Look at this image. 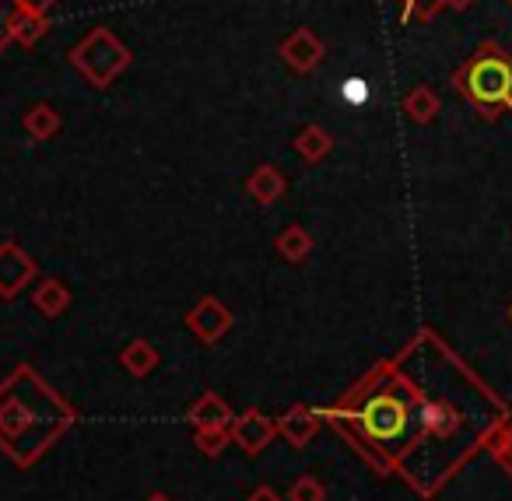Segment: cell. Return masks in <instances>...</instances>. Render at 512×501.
I'll use <instances>...</instances> for the list:
<instances>
[{"label":"cell","instance_id":"1","mask_svg":"<svg viewBox=\"0 0 512 501\" xmlns=\"http://www.w3.org/2000/svg\"><path fill=\"white\" fill-rule=\"evenodd\" d=\"M74 421V410L53 396L29 368H18L0 396V445L15 463L29 466Z\"/></svg>","mask_w":512,"mask_h":501},{"label":"cell","instance_id":"2","mask_svg":"<svg viewBox=\"0 0 512 501\" xmlns=\"http://www.w3.org/2000/svg\"><path fill=\"white\" fill-rule=\"evenodd\" d=\"M456 88L484 109V116H495L498 106H512V60L498 50H484L456 74Z\"/></svg>","mask_w":512,"mask_h":501},{"label":"cell","instance_id":"3","mask_svg":"<svg viewBox=\"0 0 512 501\" xmlns=\"http://www.w3.org/2000/svg\"><path fill=\"white\" fill-rule=\"evenodd\" d=\"M71 64L78 67V71L85 74L95 88H106L109 81H113L116 74L130 64V53L109 29H95L85 43L74 46Z\"/></svg>","mask_w":512,"mask_h":501},{"label":"cell","instance_id":"4","mask_svg":"<svg viewBox=\"0 0 512 501\" xmlns=\"http://www.w3.org/2000/svg\"><path fill=\"white\" fill-rule=\"evenodd\" d=\"M32 277H36L32 256L22 253L15 242H4L0 246V298H15Z\"/></svg>","mask_w":512,"mask_h":501},{"label":"cell","instance_id":"5","mask_svg":"<svg viewBox=\"0 0 512 501\" xmlns=\"http://www.w3.org/2000/svg\"><path fill=\"white\" fill-rule=\"evenodd\" d=\"M186 326H190L204 344H214V340L232 330V312H228L218 298H200L197 309L186 316Z\"/></svg>","mask_w":512,"mask_h":501},{"label":"cell","instance_id":"6","mask_svg":"<svg viewBox=\"0 0 512 501\" xmlns=\"http://www.w3.org/2000/svg\"><path fill=\"white\" fill-rule=\"evenodd\" d=\"M281 57H285V64L292 67V71H299V74L313 71V67L323 60L320 36H316V32H309V29H295L292 36L281 43Z\"/></svg>","mask_w":512,"mask_h":501},{"label":"cell","instance_id":"7","mask_svg":"<svg viewBox=\"0 0 512 501\" xmlns=\"http://www.w3.org/2000/svg\"><path fill=\"white\" fill-rule=\"evenodd\" d=\"M274 431H278V424L267 421L260 410H246V414L232 421V442H239L249 456H256V452H264V445L274 438Z\"/></svg>","mask_w":512,"mask_h":501},{"label":"cell","instance_id":"8","mask_svg":"<svg viewBox=\"0 0 512 501\" xmlns=\"http://www.w3.org/2000/svg\"><path fill=\"white\" fill-rule=\"evenodd\" d=\"M235 414L228 410V403L218 393H204L190 407V424L193 428H232Z\"/></svg>","mask_w":512,"mask_h":501},{"label":"cell","instance_id":"9","mask_svg":"<svg viewBox=\"0 0 512 501\" xmlns=\"http://www.w3.org/2000/svg\"><path fill=\"white\" fill-rule=\"evenodd\" d=\"M316 428H320V414H316V410H306V407H292L278 421V431L292 445H306L309 438L316 435Z\"/></svg>","mask_w":512,"mask_h":501},{"label":"cell","instance_id":"10","mask_svg":"<svg viewBox=\"0 0 512 501\" xmlns=\"http://www.w3.org/2000/svg\"><path fill=\"white\" fill-rule=\"evenodd\" d=\"M246 190H249V197H253L256 204H274V200L285 193V176H281L274 165H260V169L249 176Z\"/></svg>","mask_w":512,"mask_h":501},{"label":"cell","instance_id":"11","mask_svg":"<svg viewBox=\"0 0 512 501\" xmlns=\"http://www.w3.org/2000/svg\"><path fill=\"white\" fill-rule=\"evenodd\" d=\"M32 302H36V309L43 312V316H60V312L71 305V291H67L64 281H57V277H50V281H43L36 288V295H32Z\"/></svg>","mask_w":512,"mask_h":501},{"label":"cell","instance_id":"12","mask_svg":"<svg viewBox=\"0 0 512 501\" xmlns=\"http://www.w3.org/2000/svg\"><path fill=\"white\" fill-rule=\"evenodd\" d=\"M278 253L285 256L288 263H302L309 253H313V239H309V232L302 225H288L285 232L278 235Z\"/></svg>","mask_w":512,"mask_h":501},{"label":"cell","instance_id":"13","mask_svg":"<svg viewBox=\"0 0 512 501\" xmlns=\"http://www.w3.org/2000/svg\"><path fill=\"white\" fill-rule=\"evenodd\" d=\"M120 361H123V368H127L130 375H137V379H144V375H148L151 368L158 365V354H155V347H151L148 340H134V344L123 347Z\"/></svg>","mask_w":512,"mask_h":501},{"label":"cell","instance_id":"14","mask_svg":"<svg viewBox=\"0 0 512 501\" xmlns=\"http://www.w3.org/2000/svg\"><path fill=\"white\" fill-rule=\"evenodd\" d=\"M57 130H60V116L53 113L50 106H36L25 113V134H29L32 141H50Z\"/></svg>","mask_w":512,"mask_h":501},{"label":"cell","instance_id":"15","mask_svg":"<svg viewBox=\"0 0 512 501\" xmlns=\"http://www.w3.org/2000/svg\"><path fill=\"white\" fill-rule=\"evenodd\" d=\"M330 148H334V141H330V134L323 127H306L299 134V141H295V151L306 162H320L323 155H330Z\"/></svg>","mask_w":512,"mask_h":501},{"label":"cell","instance_id":"16","mask_svg":"<svg viewBox=\"0 0 512 501\" xmlns=\"http://www.w3.org/2000/svg\"><path fill=\"white\" fill-rule=\"evenodd\" d=\"M46 29H50V22H46V18L29 15V11H18V18H15V29H11V43L36 46L39 39L46 36Z\"/></svg>","mask_w":512,"mask_h":501},{"label":"cell","instance_id":"17","mask_svg":"<svg viewBox=\"0 0 512 501\" xmlns=\"http://www.w3.org/2000/svg\"><path fill=\"white\" fill-rule=\"evenodd\" d=\"M404 109H407V116H411L414 123H428L435 113H439V99H435L432 88L421 85V88H414V92L407 95Z\"/></svg>","mask_w":512,"mask_h":501},{"label":"cell","instance_id":"18","mask_svg":"<svg viewBox=\"0 0 512 501\" xmlns=\"http://www.w3.org/2000/svg\"><path fill=\"white\" fill-rule=\"evenodd\" d=\"M488 449H491V456H495V463L502 466L505 473H512V424L509 421L495 431V438L488 442Z\"/></svg>","mask_w":512,"mask_h":501},{"label":"cell","instance_id":"19","mask_svg":"<svg viewBox=\"0 0 512 501\" xmlns=\"http://www.w3.org/2000/svg\"><path fill=\"white\" fill-rule=\"evenodd\" d=\"M228 442H232V428H197V449H204L207 456H218Z\"/></svg>","mask_w":512,"mask_h":501},{"label":"cell","instance_id":"20","mask_svg":"<svg viewBox=\"0 0 512 501\" xmlns=\"http://www.w3.org/2000/svg\"><path fill=\"white\" fill-rule=\"evenodd\" d=\"M292 501H323L327 498V487H323V480L316 477H299L292 484V494H288Z\"/></svg>","mask_w":512,"mask_h":501},{"label":"cell","instance_id":"21","mask_svg":"<svg viewBox=\"0 0 512 501\" xmlns=\"http://www.w3.org/2000/svg\"><path fill=\"white\" fill-rule=\"evenodd\" d=\"M18 11H22V0H0V46L11 43V29H15Z\"/></svg>","mask_w":512,"mask_h":501},{"label":"cell","instance_id":"22","mask_svg":"<svg viewBox=\"0 0 512 501\" xmlns=\"http://www.w3.org/2000/svg\"><path fill=\"white\" fill-rule=\"evenodd\" d=\"M446 0H404V22L411 18H432Z\"/></svg>","mask_w":512,"mask_h":501},{"label":"cell","instance_id":"23","mask_svg":"<svg viewBox=\"0 0 512 501\" xmlns=\"http://www.w3.org/2000/svg\"><path fill=\"white\" fill-rule=\"evenodd\" d=\"M341 95L348 106H365V102H369V85H365L362 78H348L341 85Z\"/></svg>","mask_w":512,"mask_h":501},{"label":"cell","instance_id":"24","mask_svg":"<svg viewBox=\"0 0 512 501\" xmlns=\"http://www.w3.org/2000/svg\"><path fill=\"white\" fill-rule=\"evenodd\" d=\"M53 4L57 0H22V11H29V15H39V18H46L53 11Z\"/></svg>","mask_w":512,"mask_h":501},{"label":"cell","instance_id":"25","mask_svg":"<svg viewBox=\"0 0 512 501\" xmlns=\"http://www.w3.org/2000/svg\"><path fill=\"white\" fill-rule=\"evenodd\" d=\"M249 501H281V494L278 491H274V487H256V491L253 494H249Z\"/></svg>","mask_w":512,"mask_h":501},{"label":"cell","instance_id":"26","mask_svg":"<svg viewBox=\"0 0 512 501\" xmlns=\"http://www.w3.org/2000/svg\"><path fill=\"white\" fill-rule=\"evenodd\" d=\"M446 4H449V8H467L470 0H446Z\"/></svg>","mask_w":512,"mask_h":501},{"label":"cell","instance_id":"27","mask_svg":"<svg viewBox=\"0 0 512 501\" xmlns=\"http://www.w3.org/2000/svg\"><path fill=\"white\" fill-rule=\"evenodd\" d=\"M148 501H172V498H165V494H151Z\"/></svg>","mask_w":512,"mask_h":501},{"label":"cell","instance_id":"28","mask_svg":"<svg viewBox=\"0 0 512 501\" xmlns=\"http://www.w3.org/2000/svg\"><path fill=\"white\" fill-rule=\"evenodd\" d=\"M509 319H512V309H509Z\"/></svg>","mask_w":512,"mask_h":501},{"label":"cell","instance_id":"29","mask_svg":"<svg viewBox=\"0 0 512 501\" xmlns=\"http://www.w3.org/2000/svg\"><path fill=\"white\" fill-rule=\"evenodd\" d=\"M509 109H512V106H509Z\"/></svg>","mask_w":512,"mask_h":501}]
</instances>
